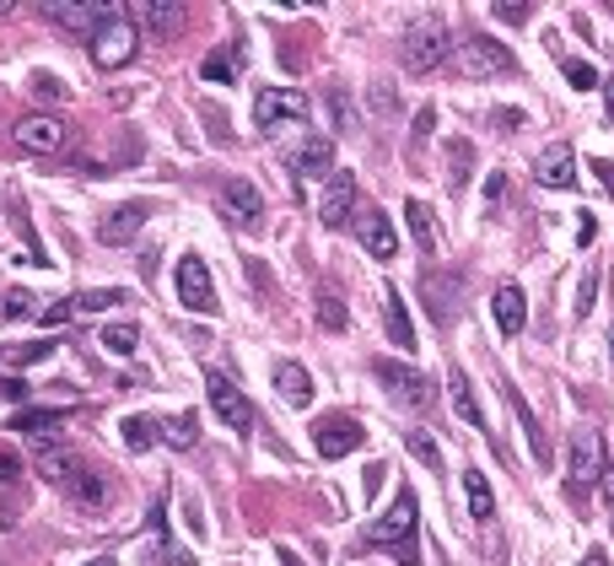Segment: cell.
Segmentation results:
<instances>
[{
	"instance_id": "1",
	"label": "cell",
	"mask_w": 614,
	"mask_h": 566,
	"mask_svg": "<svg viewBox=\"0 0 614 566\" xmlns=\"http://www.w3.org/2000/svg\"><path fill=\"white\" fill-rule=\"evenodd\" d=\"M415 528H420V507H415V491H399L394 502H388V513L367 528V545L372 550H394L399 566H420L415 562Z\"/></svg>"
},
{
	"instance_id": "2",
	"label": "cell",
	"mask_w": 614,
	"mask_h": 566,
	"mask_svg": "<svg viewBox=\"0 0 614 566\" xmlns=\"http://www.w3.org/2000/svg\"><path fill=\"white\" fill-rule=\"evenodd\" d=\"M448 60H452V71H458L464 81H486V76H507V71H518L512 49H507V43H496V39H486V33L464 39Z\"/></svg>"
},
{
	"instance_id": "3",
	"label": "cell",
	"mask_w": 614,
	"mask_h": 566,
	"mask_svg": "<svg viewBox=\"0 0 614 566\" xmlns=\"http://www.w3.org/2000/svg\"><path fill=\"white\" fill-rule=\"evenodd\" d=\"M452 54V33L443 28V17H420V22H409L405 33V65L415 76H426V71H437V65H448Z\"/></svg>"
},
{
	"instance_id": "4",
	"label": "cell",
	"mask_w": 614,
	"mask_h": 566,
	"mask_svg": "<svg viewBox=\"0 0 614 566\" xmlns=\"http://www.w3.org/2000/svg\"><path fill=\"white\" fill-rule=\"evenodd\" d=\"M43 22L49 28H60V33H76V39H92L119 6H108V0H43L39 6Z\"/></svg>"
},
{
	"instance_id": "5",
	"label": "cell",
	"mask_w": 614,
	"mask_h": 566,
	"mask_svg": "<svg viewBox=\"0 0 614 566\" xmlns=\"http://www.w3.org/2000/svg\"><path fill=\"white\" fill-rule=\"evenodd\" d=\"M92 65L97 71H119V65H129L135 60V49H141V33H135V22L124 17V11H114L97 33H92Z\"/></svg>"
},
{
	"instance_id": "6",
	"label": "cell",
	"mask_w": 614,
	"mask_h": 566,
	"mask_svg": "<svg viewBox=\"0 0 614 566\" xmlns=\"http://www.w3.org/2000/svg\"><path fill=\"white\" fill-rule=\"evenodd\" d=\"M308 114H313V103L296 86H264L253 97V130H264V135H281V124H302Z\"/></svg>"
},
{
	"instance_id": "7",
	"label": "cell",
	"mask_w": 614,
	"mask_h": 566,
	"mask_svg": "<svg viewBox=\"0 0 614 566\" xmlns=\"http://www.w3.org/2000/svg\"><path fill=\"white\" fill-rule=\"evenodd\" d=\"M599 470H604L599 432H572V443H566V491H572V496H587V491L599 485Z\"/></svg>"
},
{
	"instance_id": "8",
	"label": "cell",
	"mask_w": 614,
	"mask_h": 566,
	"mask_svg": "<svg viewBox=\"0 0 614 566\" xmlns=\"http://www.w3.org/2000/svg\"><path fill=\"white\" fill-rule=\"evenodd\" d=\"M205 394H210V404H216V415L232 426V432H253V404H248V394L227 378V372H205Z\"/></svg>"
},
{
	"instance_id": "9",
	"label": "cell",
	"mask_w": 614,
	"mask_h": 566,
	"mask_svg": "<svg viewBox=\"0 0 614 566\" xmlns=\"http://www.w3.org/2000/svg\"><path fill=\"white\" fill-rule=\"evenodd\" d=\"M178 302L189 308V313H216L221 302H216V281H210V265H205L200 254H184L178 259Z\"/></svg>"
},
{
	"instance_id": "10",
	"label": "cell",
	"mask_w": 614,
	"mask_h": 566,
	"mask_svg": "<svg viewBox=\"0 0 614 566\" xmlns=\"http://www.w3.org/2000/svg\"><path fill=\"white\" fill-rule=\"evenodd\" d=\"M11 135H17V146L33 152V157H54V152H65V141H71L65 120H54V114H28V120H17Z\"/></svg>"
},
{
	"instance_id": "11",
	"label": "cell",
	"mask_w": 614,
	"mask_h": 566,
	"mask_svg": "<svg viewBox=\"0 0 614 566\" xmlns=\"http://www.w3.org/2000/svg\"><path fill=\"white\" fill-rule=\"evenodd\" d=\"M362 443H367V426H362V421H351V415H324V421L313 426V447H319V459H345V453H356Z\"/></svg>"
},
{
	"instance_id": "12",
	"label": "cell",
	"mask_w": 614,
	"mask_h": 566,
	"mask_svg": "<svg viewBox=\"0 0 614 566\" xmlns=\"http://www.w3.org/2000/svg\"><path fill=\"white\" fill-rule=\"evenodd\" d=\"M216 205H221V216L232 222V227H259L264 222V200H259V189L248 184V178H227L221 189H216Z\"/></svg>"
},
{
	"instance_id": "13",
	"label": "cell",
	"mask_w": 614,
	"mask_h": 566,
	"mask_svg": "<svg viewBox=\"0 0 614 566\" xmlns=\"http://www.w3.org/2000/svg\"><path fill=\"white\" fill-rule=\"evenodd\" d=\"M356 216V173H329L324 178V195H319V222L324 227H345Z\"/></svg>"
},
{
	"instance_id": "14",
	"label": "cell",
	"mask_w": 614,
	"mask_h": 566,
	"mask_svg": "<svg viewBox=\"0 0 614 566\" xmlns=\"http://www.w3.org/2000/svg\"><path fill=\"white\" fill-rule=\"evenodd\" d=\"M372 378H377V383H388V394H394V400H405V404H431V383H426V378H420L415 367L377 357V362H372Z\"/></svg>"
},
{
	"instance_id": "15",
	"label": "cell",
	"mask_w": 614,
	"mask_h": 566,
	"mask_svg": "<svg viewBox=\"0 0 614 566\" xmlns=\"http://www.w3.org/2000/svg\"><path fill=\"white\" fill-rule=\"evenodd\" d=\"M287 162L296 178H329L334 173V141L329 135H308V141H296L287 152Z\"/></svg>"
},
{
	"instance_id": "16",
	"label": "cell",
	"mask_w": 614,
	"mask_h": 566,
	"mask_svg": "<svg viewBox=\"0 0 614 566\" xmlns=\"http://www.w3.org/2000/svg\"><path fill=\"white\" fill-rule=\"evenodd\" d=\"M533 173H539V184H544V189H576V152L566 146V141H555V146H544V152H539Z\"/></svg>"
},
{
	"instance_id": "17",
	"label": "cell",
	"mask_w": 614,
	"mask_h": 566,
	"mask_svg": "<svg viewBox=\"0 0 614 566\" xmlns=\"http://www.w3.org/2000/svg\"><path fill=\"white\" fill-rule=\"evenodd\" d=\"M356 243L367 248L372 259H394V254H399L394 222H388L383 210H356Z\"/></svg>"
},
{
	"instance_id": "18",
	"label": "cell",
	"mask_w": 614,
	"mask_h": 566,
	"mask_svg": "<svg viewBox=\"0 0 614 566\" xmlns=\"http://www.w3.org/2000/svg\"><path fill=\"white\" fill-rule=\"evenodd\" d=\"M146 216H152V205H146V200L119 205V210H108V222L97 227V238L108 243V248H119V243H129L141 227H146Z\"/></svg>"
},
{
	"instance_id": "19",
	"label": "cell",
	"mask_w": 614,
	"mask_h": 566,
	"mask_svg": "<svg viewBox=\"0 0 614 566\" xmlns=\"http://www.w3.org/2000/svg\"><path fill=\"white\" fill-rule=\"evenodd\" d=\"M135 22H141L146 33L167 39V33L184 28V6H178V0H135ZM141 28H135V33H141Z\"/></svg>"
},
{
	"instance_id": "20",
	"label": "cell",
	"mask_w": 614,
	"mask_h": 566,
	"mask_svg": "<svg viewBox=\"0 0 614 566\" xmlns=\"http://www.w3.org/2000/svg\"><path fill=\"white\" fill-rule=\"evenodd\" d=\"M146 566H195V562H189V550H178V545L167 539V513H163V502L152 507V545H146Z\"/></svg>"
},
{
	"instance_id": "21",
	"label": "cell",
	"mask_w": 614,
	"mask_h": 566,
	"mask_svg": "<svg viewBox=\"0 0 614 566\" xmlns=\"http://www.w3.org/2000/svg\"><path fill=\"white\" fill-rule=\"evenodd\" d=\"M491 313H496V329H501V335H518V329L529 323V297H523V286H512V281L501 286Z\"/></svg>"
},
{
	"instance_id": "22",
	"label": "cell",
	"mask_w": 614,
	"mask_h": 566,
	"mask_svg": "<svg viewBox=\"0 0 614 566\" xmlns=\"http://www.w3.org/2000/svg\"><path fill=\"white\" fill-rule=\"evenodd\" d=\"M501 394H507V404H512V415H518V426H523V438H529V453L544 464L550 459V438H544V426H539V415L529 410V400L512 389V383H501Z\"/></svg>"
},
{
	"instance_id": "23",
	"label": "cell",
	"mask_w": 614,
	"mask_h": 566,
	"mask_svg": "<svg viewBox=\"0 0 614 566\" xmlns=\"http://www.w3.org/2000/svg\"><path fill=\"white\" fill-rule=\"evenodd\" d=\"M60 491H65L76 507H108V475H97V470H86V464L60 485Z\"/></svg>"
},
{
	"instance_id": "24",
	"label": "cell",
	"mask_w": 614,
	"mask_h": 566,
	"mask_svg": "<svg viewBox=\"0 0 614 566\" xmlns=\"http://www.w3.org/2000/svg\"><path fill=\"white\" fill-rule=\"evenodd\" d=\"M448 394H452V410H458L475 432H491V426H486V410H480L475 389H469V378H464V367H452V372H448Z\"/></svg>"
},
{
	"instance_id": "25",
	"label": "cell",
	"mask_w": 614,
	"mask_h": 566,
	"mask_svg": "<svg viewBox=\"0 0 614 566\" xmlns=\"http://www.w3.org/2000/svg\"><path fill=\"white\" fill-rule=\"evenodd\" d=\"M383 319H388V340H394V346H405V351H415V329H409V313H405L399 286H383Z\"/></svg>"
},
{
	"instance_id": "26",
	"label": "cell",
	"mask_w": 614,
	"mask_h": 566,
	"mask_svg": "<svg viewBox=\"0 0 614 566\" xmlns=\"http://www.w3.org/2000/svg\"><path fill=\"white\" fill-rule=\"evenodd\" d=\"M275 389L287 394V404H313V378H308V367L302 362H275Z\"/></svg>"
},
{
	"instance_id": "27",
	"label": "cell",
	"mask_w": 614,
	"mask_h": 566,
	"mask_svg": "<svg viewBox=\"0 0 614 566\" xmlns=\"http://www.w3.org/2000/svg\"><path fill=\"white\" fill-rule=\"evenodd\" d=\"M76 470H82V459H76V453H71V447H39V475L49 485H65L71 481V475H76Z\"/></svg>"
},
{
	"instance_id": "28",
	"label": "cell",
	"mask_w": 614,
	"mask_h": 566,
	"mask_svg": "<svg viewBox=\"0 0 614 566\" xmlns=\"http://www.w3.org/2000/svg\"><path fill=\"white\" fill-rule=\"evenodd\" d=\"M464 496H469L475 524H491V518H496V491H491V481H486L480 470H464Z\"/></svg>"
},
{
	"instance_id": "29",
	"label": "cell",
	"mask_w": 614,
	"mask_h": 566,
	"mask_svg": "<svg viewBox=\"0 0 614 566\" xmlns=\"http://www.w3.org/2000/svg\"><path fill=\"white\" fill-rule=\"evenodd\" d=\"M405 216H409V233H415V248H420V254H437V248H443V238H437V216H431V205L409 200Z\"/></svg>"
},
{
	"instance_id": "30",
	"label": "cell",
	"mask_w": 614,
	"mask_h": 566,
	"mask_svg": "<svg viewBox=\"0 0 614 566\" xmlns=\"http://www.w3.org/2000/svg\"><path fill=\"white\" fill-rule=\"evenodd\" d=\"M54 426H65V410H22V415L11 421V432H33V438H39V447H49Z\"/></svg>"
},
{
	"instance_id": "31",
	"label": "cell",
	"mask_w": 614,
	"mask_h": 566,
	"mask_svg": "<svg viewBox=\"0 0 614 566\" xmlns=\"http://www.w3.org/2000/svg\"><path fill=\"white\" fill-rule=\"evenodd\" d=\"M420 291H426V308H431V319H437V323H448V319H452V308H458V302H452L458 291H448V276L426 270V281H420Z\"/></svg>"
},
{
	"instance_id": "32",
	"label": "cell",
	"mask_w": 614,
	"mask_h": 566,
	"mask_svg": "<svg viewBox=\"0 0 614 566\" xmlns=\"http://www.w3.org/2000/svg\"><path fill=\"white\" fill-rule=\"evenodd\" d=\"M157 432H163V443H173V447H195L200 443V415L184 410V415H173V421H157Z\"/></svg>"
},
{
	"instance_id": "33",
	"label": "cell",
	"mask_w": 614,
	"mask_h": 566,
	"mask_svg": "<svg viewBox=\"0 0 614 566\" xmlns=\"http://www.w3.org/2000/svg\"><path fill=\"white\" fill-rule=\"evenodd\" d=\"M119 432H124V447H129V453H146L152 443H163V432H157L152 415H124Z\"/></svg>"
},
{
	"instance_id": "34",
	"label": "cell",
	"mask_w": 614,
	"mask_h": 566,
	"mask_svg": "<svg viewBox=\"0 0 614 566\" xmlns=\"http://www.w3.org/2000/svg\"><path fill=\"white\" fill-rule=\"evenodd\" d=\"M129 302V291L119 286H108V291H82V297H71V313H108V308H119Z\"/></svg>"
},
{
	"instance_id": "35",
	"label": "cell",
	"mask_w": 614,
	"mask_h": 566,
	"mask_svg": "<svg viewBox=\"0 0 614 566\" xmlns=\"http://www.w3.org/2000/svg\"><path fill=\"white\" fill-rule=\"evenodd\" d=\"M97 346H103L108 357H135V346H141V329H135V323H108Z\"/></svg>"
},
{
	"instance_id": "36",
	"label": "cell",
	"mask_w": 614,
	"mask_h": 566,
	"mask_svg": "<svg viewBox=\"0 0 614 566\" xmlns=\"http://www.w3.org/2000/svg\"><path fill=\"white\" fill-rule=\"evenodd\" d=\"M469 167H475V146H469V141H452L448 146V189H464V184L475 178Z\"/></svg>"
},
{
	"instance_id": "37",
	"label": "cell",
	"mask_w": 614,
	"mask_h": 566,
	"mask_svg": "<svg viewBox=\"0 0 614 566\" xmlns=\"http://www.w3.org/2000/svg\"><path fill=\"white\" fill-rule=\"evenodd\" d=\"M329 109H334V130H340V135H356V130H362V114H356V103H351L345 86L329 92Z\"/></svg>"
},
{
	"instance_id": "38",
	"label": "cell",
	"mask_w": 614,
	"mask_h": 566,
	"mask_svg": "<svg viewBox=\"0 0 614 566\" xmlns=\"http://www.w3.org/2000/svg\"><path fill=\"white\" fill-rule=\"evenodd\" d=\"M232 49H238V43H232ZM232 49H216V54L200 65V76L205 81H232V76H238V65H243V60H238Z\"/></svg>"
},
{
	"instance_id": "39",
	"label": "cell",
	"mask_w": 614,
	"mask_h": 566,
	"mask_svg": "<svg viewBox=\"0 0 614 566\" xmlns=\"http://www.w3.org/2000/svg\"><path fill=\"white\" fill-rule=\"evenodd\" d=\"M405 447H409V459H420L426 470H443V453H437V443L426 432H405Z\"/></svg>"
},
{
	"instance_id": "40",
	"label": "cell",
	"mask_w": 614,
	"mask_h": 566,
	"mask_svg": "<svg viewBox=\"0 0 614 566\" xmlns=\"http://www.w3.org/2000/svg\"><path fill=\"white\" fill-rule=\"evenodd\" d=\"M49 351H54L49 340H39V346H17V351H6V357H0V367H33V362H43Z\"/></svg>"
},
{
	"instance_id": "41",
	"label": "cell",
	"mask_w": 614,
	"mask_h": 566,
	"mask_svg": "<svg viewBox=\"0 0 614 566\" xmlns=\"http://www.w3.org/2000/svg\"><path fill=\"white\" fill-rule=\"evenodd\" d=\"M561 71H566V81H572L576 92H593V86H599V71H593L587 60H561Z\"/></svg>"
},
{
	"instance_id": "42",
	"label": "cell",
	"mask_w": 614,
	"mask_h": 566,
	"mask_svg": "<svg viewBox=\"0 0 614 566\" xmlns=\"http://www.w3.org/2000/svg\"><path fill=\"white\" fill-rule=\"evenodd\" d=\"M319 323H324V329H345V308H340L334 291H319Z\"/></svg>"
},
{
	"instance_id": "43",
	"label": "cell",
	"mask_w": 614,
	"mask_h": 566,
	"mask_svg": "<svg viewBox=\"0 0 614 566\" xmlns=\"http://www.w3.org/2000/svg\"><path fill=\"white\" fill-rule=\"evenodd\" d=\"M33 97H39V103H60V97H65V81L39 71V76H33Z\"/></svg>"
},
{
	"instance_id": "44",
	"label": "cell",
	"mask_w": 614,
	"mask_h": 566,
	"mask_svg": "<svg viewBox=\"0 0 614 566\" xmlns=\"http://www.w3.org/2000/svg\"><path fill=\"white\" fill-rule=\"evenodd\" d=\"M28 313H33V297H28V291H11V297H6V319H28Z\"/></svg>"
},
{
	"instance_id": "45",
	"label": "cell",
	"mask_w": 614,
	"mask_h": 566,
	"mask_svg": "<svg viewBox=\"0 0 614 566\" xmlns=\"http://www.w3.org/2000/svg\"><path fill=\"white\" fill-rule=\"evenodd\" d=\"M599 485H604V496H610V518H614V447L604 453V470H599Z\"/></svg>"
},
{
	"instance_id": "46",
	"label": "cell",
	"mask_w": 614,
	"mask_h": 566,
	"mask_svg": "<svg viewBox=\"0 0 614 566\" xmlns=\"http://www.w3.org/2000/svg\"><path fill=\"white\" fill-rule=\"evenodd\" d=\"M17 475H22V459H17L11 447H0V485H6V481H17Z\"/></svg>"
},
{
	"instance_id": "47",
	"label": "cell",
	"mask_w": 614,
	"mask_h": 566,
	"mask_svg": "<svg viewBox=\"0 0 614 566\" xmlns=\"http://www.w3.org/2000/svg\"><path fill=\"white\" fill-rule=\"evenodd\" d=\"M593 291H599V276H582V286H576V308H582V313L593 308Z\"/></svg>"
},
{
	"instance_id": "48",
	"label": "cell",
	"mask_w": 614,
	"mask_h": 566,
	"mask_svg": "<svg viewBox=\"0 0 614 566\" xmlns=\"http://www.w3.org/2000/svg\"><path fill=\"white\" fill-rule=\"evenodd\" d=\"M76 313H71V302H54V308H43V323L54 329V323H71Z\"/></svg>"
},
{
	"instance_id": "49",
	"label": "cell",
	"mask_w": 614,
	"mask_h": 566,
	"mask_svg": "<svg viewBox=\"0 0 614 566\" xmlns=\"http://www.w3.org/2000/svg\"><path fill=\"white\" fill-rule=\"evenodd\" d=\"M496 17H501V22H512V28H518V22H529L533 11H529V6H496Z\"/></svg>"
},
{
	"instance_id": "50",
	"label": "cell",
	"mask_w": 614,
	"mask_h": 566,
	"mask_svg": "<svg viewBox=\"0 0 614 566\" xmlns=\"http://www.w3.org/2000/svg\"><path fill=\"white\" fill-rule=\"evenodd\" d=\"M431 120H437V114H431V109H420V114H415V146H420V141H426V135H431Z\"/></svg>"
},
{
	"instance_id": "51",
	"label": "cell",
	"mask_w": 614,
	"mask_h": 566,
	"mask_svg": "<svg viewBox=\"0 0 614 566\" xmlns=\"http://www.w3.org/2000/svg\"><path fill=\"white\" fill-rule=\"evenodd\" d=\"M593 173H599V184H604V189L614 195V162H604V157H599V162H593Z\"/></svg>"
},
{
	"instance_id": "52",
	"label": "cell",
	"mask_w": 614,
	"mask_h": 566,
	"mask_svg": "<svg viewBox=\"0 0 614 566\" xmlns=\"http://www.w3.org/2000/svg\"><path fill=\"white\" fill-rule=\"evenodd\" d=\"M0 394H6V400H28V383H17V378H6V383H0Z\"/></svg>"
},
{
	"instance_id": "53",
	"label": "cell",
	"mask_w": 614,
	"mask_h": 566,
	"mask_svg": "<svg viewBox=\"0 0 614 566\" xmlns=\"http://www.w3.org/2000/svg\"><path fill=\"white\" fill-rule=\"evenodd\" d=\"M582 566H614V562H610V550H604V545H593V550L582 556Z\"/></svg>"
},
{
	"instance_id": "54",
	"label": "cell",
	"mask_w": 614,
	"mask_h": 566,
	"mask_svg": "<svg viewBox=\"0 0 614 566\" xmlns=\"http://www.w3.org/2000/svg\"><path fill=\"white\" fill-rule=\"evenodd\" d=\"M593 233H599V227H593V216H587V210H582V227H576V243H582V248H587V243H593Z\"/></svg>"
},
{
	"instance_id": "55",
	"label": "cell",
	"mask_w": 614,
	"mask_h": 566,
	"mask_svg": "<svg viewBox=\"0 0 614 566\" xmlns=\"http://www.w3.org/2000/svg\"><path fill=\"white\" fill-rule=\"evenodd\" d=\"M281 566H308V562H302L296 550H281Z\"/></svg>"
},
{
	"instance_id": "56",
	"label": "cell",
	"mask_w": 614,
	"mask_h": 566,
	"mask_svg": "<svg viewBox=\"0 0 614 566\" xmlns=\"http://www.w3.org/2000/svg\"><path fill=\"white\" fill-rule=\"evenodd\" d=\"M599 86H604V97H610V120H614V76H610V81H599Z\"/></svg>"
},
{
	"instance_id": "57",
	"label": "cell",
	"mask_w": 614,
	"mask_h": 566,
	"mask_svg": "<svg viewBox=\"0 0 614 566\" xmlns=\"http://www.w3.org/2000/svg\"><path fill=\"white\" fill-rule=\"evenodd\" d=\"M86 566H119V562H114V556H97V562H86Z\"/></svg>"
},
{
	"instance_id": "58",
	"label": "cell",
	"mask_w": 614,
	"mask_h": 566,
	"mask_svg": "<svg viewBox=\"0 0 614 566\" xmlns=\"http://www.w3.org/2000/svg\"><path fill=\"white\" fill-rule=\"evenodd\" d=\"M610 357H614V346H610Z\"/></svg>"
}]
</instances>
